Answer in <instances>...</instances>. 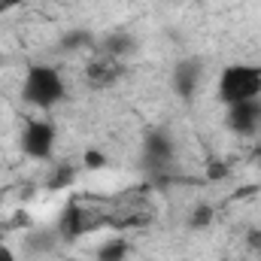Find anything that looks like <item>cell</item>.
<instances>
[{
	"label": "cell",
	"instance_id": "cell-6",
	"mask_svg": "<svg viewBox=\"0 0 261 261\" xmlns=\"http://www.w3.org/2000/svg\"><path fill=\"white\" fill-rule=\"evenodd\" d=\"M85 231H91V228H88L85 206H82L76 197H70L64 206H61L58 219H55V234L61 237V243H76Z\"/></svg>",
	"mask_w": 261,
	"mask_h": 261
},
{
	"label": "cell",
	"instance_id": "cell-5",
	"mask_svg": "<svg viewBox=\"0 0 261 261\" xmlns=\"http://www.w3.org/2000/svg\"><path fill=\"white\" fill-rule=\"evenodd\" d=\"M200 79H203V61L200 58H179L170 73V91L189 103L200 88Z\"/></svg>",
	"mask_w": 261,
	"mask_h": 261
},
{
	"label": "cell",
	"instance_id": "cell-3",
	"mask_svg": "<svg viewBox=\"0 0 261 261\" xmlns=\"http://www.w3.org/2000/svg\"><path fill=\"white\" fill-rule=\"evenodd\" d=\"M176 161V140L167 128H149L143 134V149H140V164L146 173L161 176L173 167Z\"/></svg>",
	"mask_w": 261,
	"mask_h": 261
},
{
	"label": "cell",
	"instance_id": "cell-7",
	"mask_svg": "<svg viewBox=\"0 0 261 261\" xmlns=\"http://www.w3.org/2000/svg\"><path fill=\"white\" fill-rule=\"evenodd\" d=\"M225 125L228 130L240 134V137H252L261 128V97L258 100H240V103H231L228 113H225Z\"/></svg>",
	"mask_w": 261,
	"mask_h": 261
},
{
	"label": "cell",
	"instance_id": "cell-2",
	"mask_svg": "<svg viewBox=\"0 0 261 261\" xmlns=\"http://www.w3.org/2000/svg\"><path fill=\"white\" fill-rule=\"evenodd\" d=\"M219 100L225 107L240 100H258L261 97V67L258 64H228L219 73L216 82Z\"/></svg>",
	"mask_w": 261,
	"mask_h": 261
},
{
	"label": "cell",
	"instance_id": "cell-12",
	"mask_svg": "<svg viewBox=\"0 0 261 261\" xmlns=\"http://www.w3.org/2000/svg\"><path fill=\"white\" fill-rule=\"evenodd\" d=\"M76 164H70V161H58V164H52V170L46 173V189L49 192H64L70 189L73 182H76Z\"/></svg>",
	"mask_w": 261,
	"mask_h": 261
},
{
	"label": "cell",
	"instance_id": "cell-15",
	"mask_svg": "<svg viewBox=\"0 0 261 261\" xmlns=\"http://www.w3.org/2000/svg\"><path fill=\"white\" fill-rule=\"evenodd\" d=\"M110 161H107V155L100 152V149H85L82 152V167L85 170H103Z\"/></svg>",
	"mask_w": 261,
	"mask_h": 261
},
{
	"label": "cell",
	"instance_id": "cell-10",
	"mask_svg": "<svg viewBox=\"0 0 261 261\" xmlns=\"http://www.w3.org/2000/svg\"><path fill=\"white\" fill-rule=\"evenodd\" d=\"M58 243H61V237L55 234V228H34L24 237V249L31 255H52Z\"/></svg>",
	"mask_w": 261,
	"mask_h": 261
},
{
	"label": "cell",
	"instance_id": "cell-16",
	"mask_svg": "<svg viewBox=\"0 0 261 261\" xmlns=\"http://www.w3.org/2000/svg\"><path fill=\"white\" fill-rule=\"evenodd\" d=\"M246 246H249L252 252L261 249V228H249V231H246Z\"/></svg>",
	"mask_w": 261,
	"mask_h": 261
},
{
	"label": "cell",
	"instance_id": "cell-13",
	"mask_svg": "<svg viewBox=\"0 0 261 261\" xmlns=\"http://www.w3.org/2000/svg\"><path fill=\"white\" fill-rule=\"evenodd\" d=\"M130 243L125 237H110L107 243H100L94 249V261H128Z\"/></svg>",
	"mask_w": 261,
	"mask_h": 261
},
{
	"label": "cell",
	"instance_id": "cell-1",
	"mask_svg": "<svg viewBox=\"0 0 261 261\" xmlns=\"http://www.w3.org/2000/svg\"><path fill=\"white\" fill-rule=\"evenodd\" d=\"M67 97V82L61 70L52 64H31L24 79H21V100L37 110H52L64 103Z\"/></svg>",
	"mask_w": 261,
	"mask_h": 261
},
{
	"label": "cell",
	"instance_id": "cell-9",
	"mask_svg": "<svg viewBox=\"0 0 261 261\" xmlns=\"http://www.w3.org/2000/svg\"><path fill=\"white\" fill-rule=\"evenodd\" d=\"M97 49H100V55H107V58L125 61V58H130V55L137 52V40L130 37L128 31H110V34H103V37L97 40Z\"/></svg>",
	"mask_w": 261,
	"mask_h": 261
},
{
	"label": "cell",
	"instance_id": "cell-8",
	"mask_svg": "<svg viewBox=\"0 0 261 261\" xmlns=\"http://www.w3.org/2000/svg\"><path fill=\"white\" fill-rule=\"evenodd\" d=\"M122 73H125V64L122 61H116V58H107V55H100V58H94L91 64L85 67V79H88V85L91 88H113L119 79H122Z\"/></svg>",
	"mask_w": 261,
	"mask_h": 261
},
{
	"label": "cell",
	"instance_id": "cell-14",
	"mask_svg": "<svg viewBox=\"0 0 261 261\" xmlns=\"http://www.w3.org/2000/svg\"><path fill=\"white\" fill-rule=\"evenodd\" d=\"M213 222H216V206L200 200V203H195V210L189 213V222H186V225H189V231H203V228H210Z\"/></svg>",
	"mask_w": 261,
	"mask_h": 261
},
{
	"label": "cell",
	"instance_id": "cell-17",
	"mask_svg": "<svg viewBox=\"0 0 261 261\" xmlns=\"http://www.w3.org/2000/svg\"><path fill=\"white\" fill-rule=\"evenodd\" d=\"M228 173V164H213L210 167V179H216V176H225Z\"/></svg>",
	"mask_w": 261,
	"mask_h": 261
},
{
	"label": "cell",
	"instance_id": "cell-20",
	"mask_svg": "<svg viewBox=\"0 0 261 261\" xmlns=\"http://www.w3.org/2000/svg\"><path fill=\"white\" fill-rule=\"evenodd\" d=\"M0 64H3V55H0Z\"/></svg>",
	"mask_w": 261,
	"mask_h": 261
},
{
	"label": "cell",
	"instance_id": "cell-4",
	"mask_svg": "<svg viewBox=\"0 0 261 261\" xmlns=\"http://www.w3.org/2000/svg\"><path fill=\"white\" fill-rule=\"evenodd\" d=\"M55 143H58V128L49 119H31L21 130V140H18L21 152L31 161H52Z\"/></svg>",
	"mask_w": 261,
	"mask_h": 261
},
{
	"label": "cell",
	"instance_id": "cell-19",
	"mask_svg": "<svg viewBox=\"0 0 261 261\" xmlns=\"http://www.w3.org/2000/svg\"><path fill=\"white\" fill-rule=\"evenodd\" d=\"M15 3H18V0H0V15H3L9 6H15Z\"/></svg>",
	"mask_w": 261,
	"mask_h": 261
},
{
	"label": "cell",
	"instance_id": "cell-18",
	"mask_svg": "<svg viewBox=\"0 0 261 261\" xmlns=\"http://www.w3.org/2000/svg\"><path fill=\"white\" fill-rule=\"evenodd\" d=\"M0 261H18V258H15V252H12L9 246H3V243H0Z\"/></svg>",
	"mask_w": 261,
	"mask_h": 261
},
{
	"label": "cell",
	"instance_id": "cell-11",
	"mask_svg": "<svg viewBox=\"0 0 261 261\" xmlns=\"http://www.w3.org/2000/svg\"><path fill=\"white\" fill-rule=\"evenodd\" d=\"M97 37L88 28H70L58 37V52H82V49H94Z\"/></svg>",
	"mask_w": 261,
	"mask_h": 261
}]
</instances>
